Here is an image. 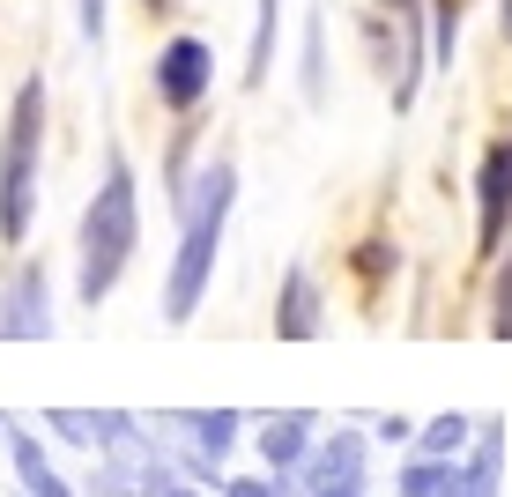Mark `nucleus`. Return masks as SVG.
Instances as JSON below:
<instances>
[{
    "label": "nucleus",
    "mask_w": 512,
    "mask_h": 497,
    "mask_svg": "<svg viewBox=\"0 0 512 497\" xmlns=\"http://www.w3.org/2000/svg\"><path fill=\"white\" fill-rule=\"evenodd\" d=\"M134 245H141V186H134V164L112 149V156H104V179L90 193V208H82V230H75V297L90 312L119 290Z\"/></svg>",
    "instance_id": "f03ea898"
},
{
    "label": "nucleus",
    "mask_w": 512,
    "mask_h": 497,
    "mask_svg": "<svg viewBox=\"0 0 512 497\" xmlns=\"http://www.w3.org/2000/svg\"><path fill=\"white\" fill-rule=\"evenodd\" d=\"M372 431L386 438V446H394V438H416V423H409V416H379V423H372Z\"/></svg>",
    "instance_id": "4be33fe9"
},
{
    "label": "nucleus",
    "mask_w": 512,
    "mask_h": 497,
    "mask_svg": "<svg viewBox=\"0 0 512 497\" xmlns=\"http://www.w3.org/2000/svg\"><path fill=\"white\" fill-rule=\"evenodd\" d=\"M149 8H164V0H149Z\"/></svg>",
    "instance_id": "5701e85b"
},
{
    "label": "nucleus",
    "mask_w": 512,
    "mask_h": 497,
    "mask_svg": "<svg viewBox=\"0 0 512 497\" xmlns=\"http://www.w3.org/2000/svg\"><path fill=\"white\" fill-rule=\"evenodd\" d=\"M320 416L312 408H275V416H260V431H253V446H260V460H268L275 475H297L312 460V446H320Z\"/></svg>",
    "instance_id": "1a4fd4ad"
},
{
    "label": "nucleus",
    "mask_w": 512,
    "mask_h": 497,
    "mask_svg": "<svg viewBox=\"0 0 512 497\" xmlns=\"http://www.w3.org/2000/svg\"><path fill=\"white\" fill-rule=\"evenodd\" d=\"M186 431H193V446H201L208 460H231V446H238V431H245V416L238 408H186Z\"/></svg>",
    "instance_id": "ddd939ff"
},
{
    "label": "nucleus",
    "mask_w": 512,
    "mask_h": 497,
    "mask_svg": "<svg viewBox=\"0 0 512 497\" xmlns=\"http://www.w3.org/2000/svg\"><path fill=\"white\" fill-rule=\"evenodd\" d=\"M238 208V164L231 156H208L201 179L179 186V253H171V282H164V319L186 327L201 312L208 282H216V253H223V230H231Z\"/></svg>",
    "instance_id": "f257e3e1"
},
{
    "label": "nucleus",
    "mask_w": 512,
    "mask_h": 497,
    "mask_svg": "<svg viewBox=\"0 0 512 497\" xmlns=\"http://www.w3.org/2000/svg\"><path fill=\"white\" fill-rule=\"evenodd\" d=\"M372 45L386 67V104L416 112L423 67H431V0H372Z\"/></svg>",
    "instance_id": "20e7f679"
},
{
    "label": "nucleus",
    "mask_w": 512,
    "mask_h": 497,
    "mask_svg": "<svg viewBox=\"0 0 512 497\" xmlns=\"http://www.w3.org/2000/svg\"><path fill=\"white\" fill-rule=\"evenodd\" d=\"M38 164H45V75H23L0 127V238L23 245L38 223Z\"/></svg>",
    "instance_id": "7ed1b4c3"
},
{
    "label": "nucleus",
    "mask_w": 512,
    "mask_h": 497,
    "mask_svg": "<svg viewBox=\"0 0 512 497\" xmlns=\"http://www.w3.org/2000/svg\"><path fill=\"white\" fill-rule=\"evenodd\" d=\"M498 446H505V423L490 416V423H475V446H468V490L475 497H498Z\"/></svg>",
    "instance_id": "2eb2a0df"
},
{
    "label": "nucleus",
    "mask_w": 512,
    "mask_h": 497,
    "mask_svg": "<svg viewBox=\"0 0 512 497\" xmlns=\"http://www.w3.org/2000/svg\"><path fill=\"white\" fill-rule=\"evenodd\" d=\"M75 23H82V45H104V0H75Z\"/></svg>",
    "instance_id": "412c9836"
},
{
    "label": "nucleus",
    "mask_w": 512,
    "mask_h": 497,
    "mask_svg": "<svg viewBox=\"0 0 512 497\" xmlns=\"http://www.w3.org/2000/svg\"><path fill=\"white\" fill-rule=\"evenodd\" d=\"M275 334H282V342H320V334H327V305H320V282H312V268H290V275H282Z\"/></svg>",
    "instance_id": "9d476101"
},
{
    "label": "nucleus",
    "mask_w": 512,
    "mask_h": 497,
    "mask_svg": "<svg viewBox=\"0 0 512 497\" xmlns=\"http://www.w3.org/2000/svg\"><path fill=\"white\" fill-rule=\"evenodd\" d=\"M52 431L67 438V446H90V453H119L134 438V416L127 408H52Z\"/></svg>",
    "instance_id": "9b49d317"
},
{
    "label": "nucleus",
    "mask_w": 512,
    "mask_h": 497,
    "mask_svg": "<svg viewBox=\"0 0 512 497\" xmlns=\"http://www.w3.org/2000/svg\"><path fill=\"white\" fill-rule=\"evenodd\" d=\"M8 460H15V483H23V497H75L60 475H52L38 431H8Z\"/></svg>",
    "instance_id": "f8f14e48"
},
{
    "label": "nucleus",
    "mask_w": 512,
    "mask_h": 497,
    "mask_svg": "<svg viewBox=\"0 0 512 497\" xmlns=\"http://www.w3.org/2000/svg\"><path fill=\"white\" fill-rule=\"evenodd\" d=\"M512 238V134L490 141L475 164V260H498Z\"/></svg>",
    "instance_id": "423d86ee"
},
{
    "label": "nucleus",
    "mask_w": 512,
    "mask_h": 497,
    "mask_svg": "<svg viewBox=\"0 0 512 497\" xmlns=\"http://www.w3.org/2000/svg\"><path fill=\"white\" fill-rule=\"evenodd\" d=\"M468 431H475V423L461 416V408H446V416H431V423L416 431V453H423V460H461V453H468Z\"/></svg>",
    "instance_id": "dca6fc26"
},
{
    "label": "nucleus",
    "mask_w": 512,
    "mask_h": 497,
    "mask_svg": "<svg viewBox=\"0 0 512 497\" xmlns=\"http://www.w3.org/2000/svg\"><path fill=\"white\" fill-rule=\"evenodd\" d=\"M45 334H52V282L38 260H23L0 290V342H45Z\"/></svg>",
    "instance_id": "6e6552de"
},
{
    "label": "nucleus",
    "mask_w": 512,
    "mask_h": 497,
    "mask_svg": "<svg viewBox=\"0 0 512 497\" xmlns=\"http://www.w3.org/2000/svg\"><path fill=\"white\" fill-rule=\"evenodd\" d=\"M223 497H297V475H231V483H223Z\"/></svg>",
    "instance_id": "6ab92c4d"
},
{
    "label": "nucleus",
    "mask_w": 512,
    "mask_h": 497,
    "mask_svg": "<svg viewBox=\"0 0 512 497\" xmlns=\"http://www.w3.org/2000/svg\"><path fill=\"white\" fill-rule=\"evenodd\" d=\"M149 90L164 112H179L193 119L208 104V90H216V52H208V38H171L164 52H156V67H149Z\"/></svg>",
    "instance_id": "39448f33"
},
{
    "label": "nucleus",
    "mask_w": 512,
    "mask_h": 497,
    "mask_svg": "<svg viewBox=\"0 0 512 497\" xmlns=\"http://www.w3.org/2000/svg\"><path fill=\"white\" fill-rule=\"evenodd\" d=\"M490 334L512 342V253H498V275H490Z\"/></svg>",
    "instance_id": "a211bd4d"
},
{
    "label": "nucleus",
    "mask_w": 512,
    "mask_h": 497,
    "mask_svg": "<svg viewBox=\"0 0 512 497\" xmlns=\"http://www.w3.org/2000/svg\"><path fill=\"white\" fill-rule=\"evenodd\" d=\"M305 104H327V23H305Z\"/></svg>",
    "instance_id": "f3484780"
},
{
    "label": "nucleus",
    "mask_w": 512,
    "mask_h": 497,
    "mask_svg": "<svg viewBox=\"0 0 512 497\" xmlns=\"http://www.w3.org/2000/svg\"><path fill=\"white\" fill-rule=\"evenodd\" d=\"M386 268H394V245H357V275H364V290H379V282H386Z\"/></svg>",
    "instance_id": "aec40b11"
},
{
    "label": "nucleus",
    "mask_w": 512,
    "mask_h": 497,
    "mask_svg": "<svg viewBox=\"0 0 512 497\" xmlns=\"http://www.w3.org/2000/svg\"><path fill=\"white\" fill-rule=\"evenodd\" d=\"M275 30H282V0H253V45H245V90H260L275 67Z\"/></svg>",
    "instance_id": "4468645a"
},
{
    "label": "nucleus",
    "mask_w": 512,
    "mask_h": 497,
    "mask_svg": "<svg viewBox=\"0 0 512 497\" xmlns=\"http://www.w3.org/2000/svg\"><path fill=\"white\" fill-rule=\"evenodd\" d=\"M297 497H364V431H334L297 468Z\"/></svg>",
    "instance_id": "0eeeda50"
}]
</instances>
